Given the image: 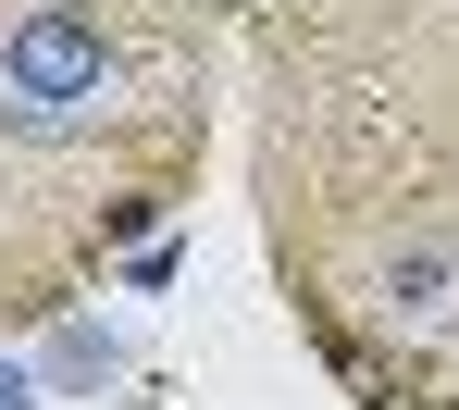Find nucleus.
Listing matches in <instances>:
<instances>
[{
	"label": "nucleus",
	"instance_id": "1",
	"mask_svg": "<svg viewBox=\"0 0 459 410\" xmlns=\"http://www.w3.org/2000/svg\"><path fill=\"white\" fill-rule=\"evenodd\" d=\"M100 100V25H87L75 0H38L13 38H0V112L13 125H63Z\"/></svg>",
	"mask_w": 459,
	"mask_h": 410
},
{
	"label": "nucleus",
	"instance_id": "2",
	"mask_svg": "<svg viewBox=\"0 0 459 410\" xmlns=\"http://www.w3.org/2000/svg\"><path fill=\"white\" fill-rule=\"evenodd\" d=\"M385 286H397V311H410V324H447V286H459V261H447V249H410V261H397Z\"/></svg>",
	"mask_w": 459,
	"mask_h": 410
},
{
	"label": "nucleus",
	"instance_id": "3",
	"mask_svg": "<svg viewBox=\"0 0 459 410\" xmlns=\"http://www.w3.org/2000/svg\"><path fill=\"white\" fill-rule=\"evenodd\" d=\"M0 410H38V398H25V373H13V361H0Z\"/></svg>",
	"mask_w": 459,
	"mask_h": 410
}]
</instances>
